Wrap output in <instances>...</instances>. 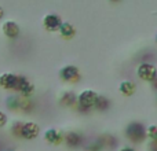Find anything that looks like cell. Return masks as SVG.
Wrapping results in <instances>:
<instances>
[{
	"label": "cell",
	"instance_id": "6da1fadb",
	"mask_svg": "<svg viewBox=\"0 0 157 151\" xmlns=\"http://www.w3.org/2000/svg\"><path fill=\"white\" fill-rule=\"evenodd\" d=\"M0 88L3 91H11L22 98H32L35 94V84L24 74L13 72H4L0 74Z\"/></svg>",
	"mask_w": 157,
	"mask_h": 151
},
{
	"label": "cell",
	"instance_id": "7a4b0ae2",
	"mask_svg": "<svg viewBox=\"0 0 157 151\" xmlns=\"http://www.w3.org/2000/svg\"><path fill=\"white\" fill-rule=\"evenodd\" d=\"M124 135L131 143L134 144H141L146 140V128L144 124L138 121H132L125 127Z\"/></svg>",
	"mask_w": 157,
	"mask_h": 151
},
{
	"label": "cell",
	"instance_id": "3957f363",
	"mask_svg": "<svg viewBox=\"0 0 157 151\" xmlns=\"http://www.w3.org/2000/svg\"><path fill=\"white\" fill-rule=\"evenodd\" d=\"M99 94L94 89H83L77 95V109L80 111H90L95 107Z\"/></svg>",
	"mask_w": 157,
	"mask_h": 151
},
{
	"label": "cell",
	"instance_id": "277c9868",
	"mask_svg": "<svg viewBox=\"0 0 157 151\" xmlns=\"http://www.w3.org/2000/svg\"><path fill=\"white\" fill-rule=\"evenodd\" d=\"M136 76L145 83L153 84L157 80V66L150 62H142L136 66Z\"/></svg>",
	"mask_w": 157,
	"mask_h": 151
},
{
	"label": "cell",
	"instance_id": "5b68a950",
	"mask_svg": "<svg viewBox=\"0 0 157 151\" xmlns=\"http://www.w3.org/2000/svg\"><path fill=\"white\" fill-rule=\"evenodd\" d=\"M59 80L66 84H77L81 80V72L75 65H65L58 72Z\"/></svg>",
	"mask_w": 157,
	"mask_h": 151
},
{
	"label": "cell",
	"instance_id": "8992f818",
	"mask_svg": "<svg viewBox=\"0 0 157 151\" xmlns=\"http://www.w3.org/2000/svg\"><path fill=\"white\" fill-rule=\"evenodd\" d=\"M2 33L4 37H7L8 40H15L21 36V26L18 25V22L14 19H6L0 26Z\"/></svg>",
	"mask_w": 157,
	"mask_h": 151
},
{
	"label": "cell",
	"instance_id": "52a82bcc",
	"mask_svg": "<svg viewBox=\"0 0 157 151\" xmlns=\"http://www.w3.org/2000/svg\"><path fill=\"white\" fill-rule=\"evenodd\" d=\"M62 18H61L58 14H54V13H48L43 17L41 19V25H43L44 30L48 33H55L59 30L61 25H62Z\"/></svg>",
	"mask_w": 157,
	"mask_h": 151
},
{
	"label": "cell",
	"instance_id": "ba28073f",
	"mask_svg": "<svg viewBox=\"0 0 157 151\" xmlns=\"http://www.w3.org/2000/svg\"><path fill=\"white\" fill-rule=\"evenodd\" d=\"M41 129L40 125L36 124L35 121H24L21 129V139L24 140H35L39 138Z\"/></svg>",
	"mask_w": 157,
	"mask_h": 151
},
{
	"label": "cell",
	"instance_id": "9c48e42d",
	"mask_svg": "<svg viewBox=\"0 0 157 151\" xmlns=\"http://www.w3.org/2000/svg\"><path fill=\"white\" fill-rule=\"evenodd\" d=\"M63 136H65V133L58 131L57 128H48L43 133L46 143L51 144V146H61L63 143Z\"/></svg>",
	"mask_w": 157,
	"mask_h": 151
},
{
	"label": "cell",
	"instance_id": "30bf717a",
	"mask_svg": "<svg viewBox=\"0 0 157 151\" xmlns=\"http://www.w3.org/2000/svg\"><path fill=\"white\" fill-rule=\"evenodd\" d=\"M63 143L69 147V149H77L83 144V135L77 131H69L63 136Z\"/></svg>",
	"mask_w": 157,
	"mask_h": 151
},
{
	"label": "cell",
	"instance_id": "8fae6325",
	"mask_svg": "<svg viewBox=\"0 0 157 151\" xmlns=\"http://www.w3.org/2000/svg\"><path fill=\"white\" fill-rule=\"evenodd\" d=\"M59 105L62 107H75L77 106V95L73 91H63L59 95Z\"/></svg>",
	"mask_w": 157,
	"mask_h": 151
},
{
	"label": "cell",
	"instance_id": "7c38bea8",
	"mask_svg": "<svg viewBox=\"0 0 157 151\" xmlns=\"http://www.w3.org/2000/svg\"><path fill=\"white\" fill-rule=\"evenodd\" d=\"M58 33H59V36L63 39V40H72V39H75L77 30H76V28H75L73 24L63 21L62 25H61V28H59V30H58Z\"/></svg>",
	"mask_w": 157,
	"mask_h": 151
},
{
	"label": "cell",
	"instance_id": "4fadbf2b",
	"mask_svg": "<svg viewBox=\"0 0 157 151\" xmlns=\"http://www.w3.org/2000/svg\"><path fill=\"white\" fill-rule=\"evenodd\" d=\"M119 92L123 96H132L136 92V84L132 80H123L119 84Z\"/></svg>",
	"mask_w": 157,
	"mask_h": 151
},
{
	"label": "cell",
	"instance_id": "5bb4252c",
	"mask_svg": "<svg viewBox=\"0 0 157 151\" xmlns=\"http://www.w3.org/2000/svg\"><path fill=\"white\" fill-rule=\"evenodd\" d=\"M21 103H22V96L17 94L8 95L6 98V107L11 111H21Z\"/></svg>",
	"mask_w": 157,
	"mask_h": 151
},
{
	"label": "cell",
	"instance_id": "9a60e30c",
	"mask_svg": "<svg viewBox=\"0 0 157 151\" xmlns=\"http://www.w3.org/2000/svg\"><path fill=\"white\" fill-rule=\"evenodd\" d=\"M109 106H110V102H109V99L106 96H103V95H99V98H98L97 100V105H95V110L98 111H106L109 109Z\"/></svg>",
	"mask_w": 157,
	"mask_h": 151
},
{
	"label": "cell",
	"instance_id": "2e32d148",
	"mask_svg": "<svg viewBox=\"0 0 157 151\" xmlns=\"http://www.w3.org/2000/svg\"><path fill=\"white\" fill-rule=\"evenodd\" d=\"M22 124H24V121H21V120H15V121H13V124L10 125V132H11V135L15 136V138H18V139H21Z\"/></svg>",
	"mask_w": 157,
	"mask_h": 151
},
{
	"label": "cell",
	"instance_id": "e0dca14e",
	"mask_svg": "<svg viewBox=\"0 0 157 151\" xmlns=\"http://www.w3.org/2000/svg\"><path fill=\"white\" fill-rule=\"evenodd\" d=\"M146 139L149 143H157V125H149L146 128Z\"/></svg>",
	"mask_w": 157,
	"mask_h": 151
},
{
	"label": "cell",
	"instance_id": "ac0fdd59",
	"mask_svg": "<svg viewBox=\"0 0 157 151\" xmlns=\"http://www.w3.org/2000/svg\"><path fill=\"white\" fill-rule=\"evenodd\" d=\"M99 140L102 142V144H103V147H108V149H112V147H116V139L113 138L112 135H103V136H101L99 138Z\"/></svg>",
	"mask_w": 157,
	"mask_h": 151
},
{
	"label": "cell",
	"instance_id": "d6986e66",
	"mask_svg": "<svg viewBox=\"0 0 157 151\" xmlns=\"http://www.w3.org/2000/svg\"><path fill=\"white\" fill-rule=\"evenodd\" d=\"M103 149H105V147H103L102 142H101L99 139H97V140H94V142H90L86 146V151H102Z\"/></svg>",
	"mask_w": 157,
	"mask_h": 151
},
{
	"label": "cell",
	"instance_id": "ffe728a7",
	"mask_svg": "<svg viewBox=\"0 0 157 151\" xmlns=\"http://www.w3.org/2000/svg\"><path fill=\"white\" fill-rule=\"evenodd\" d=\"M8 124V116L6 111L0 110V129H3L4 127H7Z\"/></svg>",
	"mask_w": 157,
	"mask_h": 151
},
{
	"label": "cell",
	"instance_id": "44dd1931",
	"mask_svg": "<svg viewBox=\"0 0 157 151\" xmlns=\"http://www.w3.org/2000/svg\"><path fill=\"white\" fill-rule=\"evenodd\" d=\"M119 151H136L135 149H134L132 146H123L121 149H120Z\"/></svg>",
	"mask_w": 157,
	"mask_h": 151
},
{
	"label": "cell",
	"instance_id": "7402d4cb",
	"mask_svg": "<svg viewBox=\"0 0 157 151\" xmlns=\"http://www.w3.org/2000/svg\"><path fill=\"white\" fill-rule=\"evenodd\" d=\"M149 150L150 151H157V143H149Z\"/></svg>",
	"mask_w": 157,
	"mask_h": 151
},
{
	"label": "cell",
	"instance_id": "603a6c76",
	"mask_svg": "<svg viewBox=\"0 0 157 151\" xmlns=\"http://www.w3.org/2000/svg\"><path fill=\"white\" fill-rule=\"evenodd\" d=\"M4 14H6V11H4V8L0 6V21H2L3 18H4Z\"/></svg>",
	"mask_w": 157,
	"mask_h": 151
},
{
	"label": "cell",
	"instance_id": "cb8c5ba5",
	"mask_svg": "<svg viewBox=\"0 0 157 151\" xmlns=\"http://www.w3.org/2000/svg\"><path fill=\"white\" fill-rule=\"evenodd\" d=\"M4 151H15L14 149H7V150H4Z\"/></svg>",
	"mask_w": 157,
	"mask_h": 151
},
{
	"label": "cell",
	"instance_id": "d4e9b609",
	"mask_svg": "<svg viewBox=\"0 0 157 151\" xmlns=\"http://www.w3.org/2000/svg\"><path fill=\"white\" fill-rule=\"evenodd\" d=\"M155 41H156V44H157V35L155 36Z\"/></svg>",
	"mask_w": 157,
	"mask_h": 151
}]
</instances>
